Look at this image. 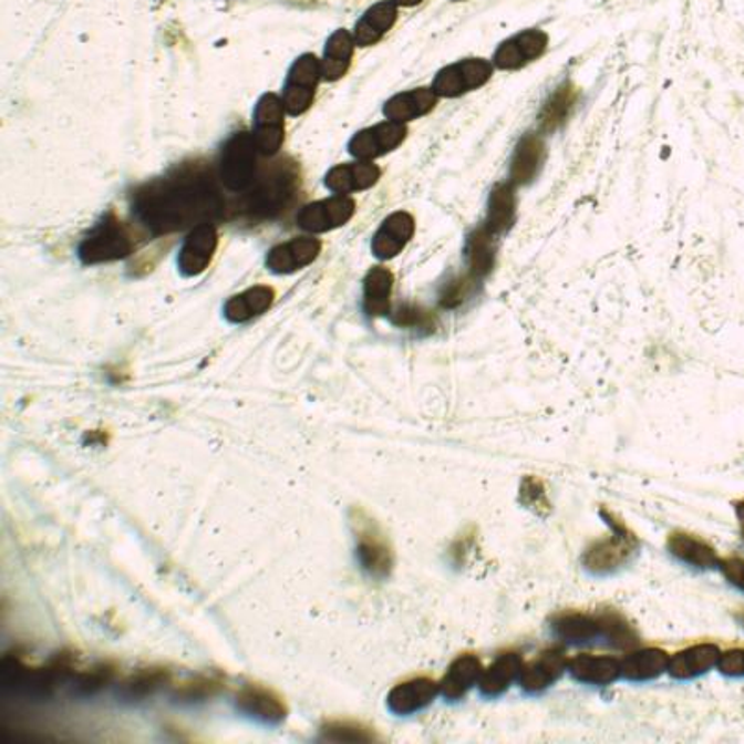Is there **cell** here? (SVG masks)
Returning a JSON list of instances; mask_svg holds the SVG:
<instances>
[{
    "instance_id": "obj_28",
    "label": "cell",
    "mask_w": 744,
    "mask_h": 744,
    "mask_svg": "<svg viewBox=\"0 0 744 744\" xmlns=\"http://www.w3.org/2000/svg\"><path fill=\"white\" fill-rule=\"evenodd\" d=\"M396 19H399V7L393 0H380L376 4H372L355 23V45L371 46L379 43L395 27Z\"/></svg>"
},
{
    "instance_id": "obj_9",
    "label": "cell",
    "mask_w": 744,
    "mask_h": 744,
    "mask_svg": "<svg viewBox=\"0 0 744 744\" xmlns=\"http://www.w3.org/2000/svg\"><path fill=\"white\" fill-rule=\"evenodd\" d=\"M286 106L276 93H265L254 111V142L262 157L278 155L286 140Z\"/></svg>"
},
{
    "instance_id": "obj_21",
    "label": "cell",
    "mask_w": 744,
    "mask_h": 744,
    "mask_svg": "<svg viewBox=\"0 0 744 744\" xmlns=\"http://www.w3.org/2000/svg\"><path fill=\"white\" fill-rule=\"evenodd\" d=\"M581 92L571 81H565L558 84L549 95H547L540 112H538V133H557L558 128L565 127L571 114L576 111Z\"/></svg>"
},
{
    "instance_id": "obj_40",
    "label": "cell",
    "mask_w": 744,
    "mask_h": 744,
    "mask_svg": "<svg viewBox=\"0 0 744 744\" xmlns=\"http://www.w3.org/2000/svg\"><path fill=\"white\" fill-rule=\"evenodd\" d=\"M390 319L393 324L404 330L428 335L436 332L437 317L434 311L426 309L418 303H401L395 309H391Z\"/></svg>"
},
{
    "instance_id": "obj_36",
    "label": "cell",
    "mask_w": 744,
    "mask_h": 744,
    "mask_svg": "<svg viewBox=\"0 0 744 744\" xmlns=\"http://www.w3.org/2000/svg\"><path fill=\"white\" fill-rule=\"evenodd\" d=\"M622 663V678L628 681H651L669 672V653L659 648L633 651Z\"/></svg>"
},
{
    "instance_id": "obj_16",
    "label": "cell",
    "mask_w": 744,
    "mask_h": 744,
    "mask_svg": "<svg viewBox=\"0 0 744 744\" xmlns=\"http://www.w3.org/2000/svg\"><path fill=\"white\" fill-rule=\"evenodd\" d=\"M216 248H218V231L213 221L193 227L186 235L177 257L179 272L185 278H196L199 273H204L215 257Z\"/></svg>"
},
{
    "instance_id": "obj_42",
    "label": "cell",
    "mask_w": 744,
    "mask_h": 744,
    "mask_svg": "<svg viewBox=\"0 0 744 744\" xmlns=\"http://www.w3.org/2000/svg\"><path fill=\"white\" fill-rule=\"evenodd\" d=\"M519 500H521V505L527 506L529 510L535 512L538 516H547L551 512V500H549L546 486H544L540 478H524L521 488H519Z\"/></svg>"
},
{
    "instance_id": "obj_34",
    "label": "cell",
    "mask_w": 744,
    "mask_h": 744,
    "mask_svg": "<svg viewBox=\"0 0 744 744\" xmlns=\"http://www.w3.org/2000/svg\"><path fill=\"white\" fill-rule=\"evenodd\" d=\"M393 272L390 268L374 267L366 272L363 281V311L369 317H390L391 292H393Z\"/></svg>"
},
{
    "instance_id": "obj_1",
    "label": "cell",
    "mask_w": 744,
    "mask_h": 744,
    "mask_svg": "<svg viewBox=\"0 0 744 744\" xmlns=\"http://www.w3.org/2000/svg\"><path fill=\"white\" fill-rule=\"evenodd\" d=\"M215 174L204 164H183L140 186L133 196V213L153 235H172L220 218L226 213V202Z\"/></svg>"
},
{
    "instance_id": "obj_24",
    "label": "cell",
    "mask_w": 744,
    "mask_h": 744,
    "mask_svg": "<svg viewBox=\"0 0 744 744\" xmlns=\"http://www.w3.org/2000/svg\"><path fill=\"white\" fill-rule=\"evenodd\" d=\"M499 240L483 224L473 227L472 231L467 232L464 242L465 268L475 273L477 278H489L497 262Z\"/></svg>"
},
{
    "instance_id": "obj_6",
    "label": "cell",
    "mask_w": 744,
    "mask_h": 744,
    "mask_svg": "<svg viewBox=\"0 0 744 744\" xmlns=\"http://www.w3.org/2000/svg\"><path fill=\"white\" fill-rule=\"evenodd\" d=\"M138 242L140 235L134 227L117 216L106 215L79 245V259L84 265L117 261L134 254Z\"/></svg>"
},
{
    "instance_id": "obj_44",
    "label": "cell",
    "mask_w": 744,
    "mask_h": 744,
    "mask_svg": "<svg viewBox=\"0 0 744 744\" xmlns=\"http://www.w3.org/2000/svg\"><path fill=\"white\" fill-rule=\"evenodd\" d=\"M719 568H721L722 574H724V577H726L730 585H733V587L738 588L741 592H744V558H721Z\"/></svg>"
},
{
    "instance_id": "obj_39",
    "label": "cell",
    "mask_w": 744,
    "mask_h": 744,
    "mask_svg": "<svg viewBox=\"0 0 744 744\" xmlns=\"http://www.w3.org/2000/svg\"><path fill=\"white\" fill-rule=\"evenodd\" d=\"M117 666L112 661H101L86 670H76L71 680V689L76 696H93L111 685L116 678Z\"/></svg>"
},
{
    "instance_id": "obj_23",
    "label": "cell",
    "mask_w": 744,
    "mask_h": 744,
    "mask_svg": "<svg viewBox=\"0 0 744 744\" xmlns=\"http://www.w3.org/2000/svg\"><path fill=\"white\" fill-rule=\"evenodd\" d=\"M382 169L369 161H355L350 164L333 166L324 177V185L333 194L363 193L379 183Z\"/></svg>"
},
{
    "instance_id": "obj_18",
    "label": "cell",
    "mask_w": 744,
    "mask_h": 744,
    "mask_svg": "<svg viewBox=\"0 0 744 744\" xmlns=\"http://www.w3.org/2000/svg\"><path fill=\"white\" fill-rule=\"evenodd\" d=\"M516 220H518V186L512 185L510 180L495 183L489 190L483 226L497 239H503L512 231Z\"/></svg>"
},
{
    "instance_id": "obj_30",
    "label": "cell",
    "mask_w": 744,
    "mask_h": 744,
    "mask_svg": "<svg viewBox=\"0 0 744 744\" xmlns=\"http://www.w3.org/2000/svg\"><path fill=\"white\" fill-rule=\"evenodd\" d=\"M524 664V659L519 653H514V651L500 653L499 658L495 659L494 663L489 664L480 675L478 691L486 698L505 694L514 685V681L519 680Z\"/></svg>"
},
{
    "instance_id": "obj_14",
    "label": "cell",
    "mask_w": 744,
    "mask_h": 744,
    "mask_svg": "<svg viewBox=\"0 0 744 744\" xmlns=\"http://www.w3.org/2000/svg\"><path fill=\"white\" fill-rule=\"evenodd\" d=\"M235 705L242 715L250 716L267 726H278L281 722H286L289 715L286 700L270 686L259 683H246L240 686L235 698Z\"/></svg>"
},
{
    "instance_id": "obj_31",
    "label": "cell",
    "mask_w": 744,
    "mask_h": 744,
    "mask_svg": "<svg viewBox=\"0 0 744 744\" xmlns=\"http://www.w3.org/2000/svg\"><path fill=\"white\" fill-rule=\"evenodd\" d=\"M670 555L681 560L683 565L692 566L698 570H713L721 565V558L716 555L715 547L696 536L686 533H672L666 541Z\"/></svg>"
},
{
    "instance_id": "obj_4",
    "label": "cell",
    "mask_w": 744,
    "mask_h": 744,
    "mask_svg": "<svg viewBox=\"0 0 744 744\" xmlns=\"http://www.w3.org/2000/svg\"><path fill=\"white\" fill-rule=\"evenodd\" d=\"M601 518L609 525L611 535L593 541L592 546H588L587 551L582 552L581 558L582 568L596 577L612 576L623 570L633 562L640 549L639 538L634 536L633 530L614 514L601 508Z\"/></svg>"
},
{
    "instance_id": "obj_15",
    "label": "cell",
    "mask_w": 744,
    "mask_h": 744,
    "mask_svg": "<svg viewBox=\"0 0 744 744\" xmlns=\"http://www.w3.org/2000/svg\"><path fill=\"white\" fill-rule=\"evenodd\" d=\"M546 158L547 146L544 134L538 131L521 134V138L518 140L512 153L508 180L518 188L533 185L541 174Z\"/></svg>"
},
{
    "instance_id": "obj_35",
    "label": "cell",
    "mask_w": 744,
    "mask_h": 744,
    "mask_svg": "<svg viewBox=\"0 0 744 744\" xmlns=\"http://www.w3.org/2000/svg\"><path fill=\"white\" fill-rule=\"evenodd\" d=\"M483 281L484 279L477 278L467 268L464 272L453 273L451 278L443 281L437 291L440 308L456 311V309L469 306L483 291Z\"/></svg>"
},
{
    "instance_id": "obj_46",
    "label": "cell",
    "mask_w": 744,
    "mask_h": 744,
    "mask_svg": "<svg viewBox=\"0 0 744 744\" xmlns=\"http://www.w3.org/2000/svg\"><path fill=\"white\" fill-rule=\"evenodd\" d=\"M393 2H395L399 8H413L418 7V4L425 2V0H393Z\"/></svg>"
},
{
    "instance_id": "obj_32",
    "label": "cell",
    "mask_w": 744,
    "mask_h": 744,
    "mask_svg": "<svg viewBox=\"0 0 744 744\" xmlns=\"http://www.w3.org/2000/svg\"><path fill=\"white\" fill-rule=\"evenodd\" d=\"M273 298H276V294H273L272 287H250L245 292L235 294L227 300L226 306H224V317L232 324H245V322H250L259 314L267 313L273 303Z\"/></svg>"
},
{
    "instance_id": "obj_26",
    "label": "cell",
    "mask_w": 744,
    "mask_h": 744,
    "mask_svg": "<svg viewBox=\"0 0 744 744\" xmlns=\"http://www.w3.org/2000/svg\"><path fill=\"white\" fill-rule=\"evenodd\" d=\"M568 672L582 685L607 686L622 678V663L611 655L581 653L568 661Z\"/></svg>"
},
{
    "instance_id": "obj_10",
    "label": "cell",
    "mask_w": 744,
    "mask_h": 744,
    "mask_svg": "<svg viewBox=\"0 0 744 744\" xmlns=\"http://www.w3.org/2000/svg\"><path fill=\"white\" fill-rule=\"evenodd\" d=\"M322 79L320 60L314 54L306 53L292 64L287 75L281 101L289 116H302L313 105L317 86Z\"/></svg>"
},
{
    "instance_id": "obj_8",
    "label": "cell",
    "mask_w": 744,
    "mask_h": 744,
    "mask_svg": "<svg viewBox=\"0 0 744 744\" xmlns=\"http://www.w3.org/2000/svg\"><path fill=\"white\" fill-rule=\"evenodd\" d=\"M494 64L484 59H464L445 65L432 81L440 100H458L486 86L494 76Z\"/></svg>"
},
{
    "instance_id": "obj_25",
    "label": "cell",
    "mask_w": 744,
    "mask_h": 744,
    "mask_svg": "<svg viewBox=\"0 0 744 744\" xmlns=\"http://www.w3.org/2000/svg\"><path fill=\"white\" fill-rule=\"evenodd\" d=\"M436 92L432 87H413L407 92L396 93L391 100L385 101L384 116L391 122H415L418 117L431 114L437 106Z\"/></svg>"
},
{
    "instance_id": "obj_3",
    "label": "cell",
    "mask_w": 744,
    "mask_h": 744,
    "mask_svg": "<svg viewBox=\"0 0 744 744\" xmlns=\"http://www.w3.org/2000/svg\"><path fill=\"white\" fill-rule=\"evenodd\" d=\"M300 186V168L292 158H281L257 175L256 183L246 190L237 205L240 216L251 221L268 220L278 216L291 204Z\"/></svg>"
},
{
    "instance_id": "obj_12",
    "label": "cell",
    "mask_w": 744,
    "mask_h": 744,
    "mask_svg": "<svg viewBox=\"0 0 744 744\" xmlns=\"http://www.w3.org/2000/svg\"><path fill=\"white\" fill-rule=\"evenodd\" d=\"M406 138L407 127L404 123L385 120V122L361 128L360 133H355L350 140L349 153L355 161L374 163L376 158L395 152Z\"/></svg>"
},
{
    "instance_id": "obj_17",
    "label": "cell",
    "mask_w": 744,
    "mask_h": 744,
    "mask_svg": "<svg viewBox=\"0 0 744 744\" xmlns=\"http://www.w3.org/2000/svg\"><path fill=\"white\" fill-rule=\"evenodd\" d=\"M415 235V218L406 210L388 216L372 237V256L379 261L395 259L410 245Z\"/></svg>"
},
{
    "instance_id": "obj_43",
    "label": "cell",
    "mask_w": 744,
    "mask_h": 744,
    "mask_svg": "<svg viewBox=\"0 0 744 744\" xmlns=\"http://www.w3.org/2000/svg\"><path fill=\"white\" fill-rule=\"evenodd\" d=\"M719 670L727 678H744V650H730L721 653Z\"/></svg>"
},
{
    "instance_id": "obj_33",
    "label": "cell",
    "mask_w": 744,
    "mask_h": 744,
    "mask_svg": "<svg viewBox=\"0 0 744 744\" xmlns=\"http://www.w3.org/2000/svg\"><path fill=\"white\" fill-rule=\"evenodd\" d=\"M355 40L354 34L349 30H335L328 41H326L324 56L320 60L322 68V79L328 82H335L343 79L352 64L354 56Z\"/></svg>"
},
{
    "instance_id": "obj_37",
    "label": "cell",
    "mask_w": 744,
    "mask_h": 744,
    "mask_svg": "<svg viewBox=\"0 0 744 744\" xmlns=\"http://www.w3.org/2000/svg\"><path fill=\"white\" fill-rule=\"evenodd\" d=\"M172 681V672L164 666H147L128 675L120 686V696L127 702H142L157 694Z\"/></svg>"
},
{
    "instance_id": "obj_27",
    "label": "cell",
    "mask_w": 744,
    "mask_h": 744,
    "mask_svg": "<svg viewBox=\"0 0 744 744\" xmlns=\"http://www.w3.org/2000/svg\"><path fill=\"white\" fill-rule=\"evenodd\" d=\"M721 653V648L716 644L691 645L686 650L678 651L674 658L670 659L669 674L674 680H696L700 675L707 674L711 669H715Z\"/></svg>"
},
{
    "instance_id": "obj_38",
    "label": "cell",
    "mask_w": 744,
    "mask_h": 744,
    "mask_svg": "<svg viewBox=\"0 0 744 744\" xmlns=\"http://www.w3.org/2000/svg\"><path fill=\"white\" fill-rule=\"evenodd\" d=\"M224 686H226V678L220 672L199 674L177 686L174 700L180 704H199V702H207L210 698H215Z\"/></svg>"
},
{
    "instance_id": "obj_45",
    "label": "cell",
    "mask_w": 744,
    "mask_h": 744,
    "mask_svg": "<svg viewBox=\"0 0 744 744\" xmlns=\"http://www.w3.org/2000/svg\"><path fill=\"white\" fill-rule=\"evenodd\" d=\"M735 514H737L738 529H741V536H743L744 540V500L735 503Z\"/></svg>"
},
{
    "instance_id": "obj_22",
    "label": "cell",
    "mask_w": 744,
    "mask_h": 744,
    "mask_svg": "<svg viewBox=\"0 0 744 744\" xmlns=\"http://www.w3.org/2000/svg\"><path fill=\"white\" fill-rule=\"evenodd\" d=\"M568 670V659L560 650H547L535 661L524 664L519 683L527 694H540L555 685Z\"/></svg>"
},
{
    "instance_id": "obj_11",
    "label": "cell",
    "mask_w": 744,
    "mask_h": 744,
    "mask_svg": "<svg viewBox=\"0 0 744 744\" xmlns=\"http://www.w3.org/2000/svg\"><path fill=\"white\" fill-rule=\"evenodd\" d=\"M549 34L541 29L521 30L500 41L492 56V64L499 71H519L546 54Z\"/></svg>"
},
{
    "instance_id": "obj_5",
    "label": "cell",
    "mask_w": 744,
    "mask_h": 744,
    "mask_svg": "<svg viewBox=\"0 0 744 744\" xmlns=\"http://www.w3.org/2000/svg\"><path fill=\"white\" fill-rule=\"evenodd\" d=\"M350 527L354 533L355 557L361 570L372 579H388L395 568V551L379 521L355 506L350 510Z\"/></svg>"
},
{
    "instance_id": "obj_19",
    "label": "cell",
    "mask_w": 744,
    "mask_h": 744,
    "mask_svg": "<svg viewBox=\"0 0 744 744\" xmlns=\"http://www.w3.org/2000/svg\"><path fill=\"white\" fill-rule=\"evenodd\" d=\"M322 245L313 235H303L297 239L287 240L283 245L273 246L268 251L267 268L270 272L286 273L297 272L309 267L319 257Z\"/></svg>"
},
{
    "instance_id": "obj_7",
    "label": "cell",
    "mask_w": 744,
    "mask_h": 744,
    "mask_svg": "<svg viewBox=\"0 0 744 744\" xmlns=\"http://www.w3.org/2000/svg\"><path fill=\"white\" fill-rule=\"evenodd\" d=\"M257 152L256 142L251 133L232 134L221 147L216 175L220 185L229 193L245 194L254 183L257 175Z\"/></svg>"
},
{
    "instance_id": "obj_29",
    "label": "cell",
    "mask_w": 744,
    "mask_h": 744,
    "mask_svg": "<svg viewBox=\"0 0 744 744\" xmlns=\"http://www.w3.org/2000/svg\"><path fill=\"white\" fill-rule=\"evenodd\" d=\"M483 661L477 655H459L448 664L447 672L440 681V691L448 702H458L462 698L472 691L473 686L478 685V680L483 675Z\"/></svg>"
},
{
    "instance_id": "obj_41",
    "label": "cell",
    "mask_w": 744,
    "mask_h": 744,
    "mask_svg": "<svg viewBox=\"0 0 744 744\" xmlns=\"http://www.w3.org/2000/svg\"><path fill=\"white\" fill-rule=\"evenodd\" d=\"M320 738L330 743H374L379 735L361 722L328 721L320 727Z\"/></svg>"
},
{
    "instance_id": "obj_2",
    "label": "cell",
    "mask_w": 744,
    "mask_h": 744,
    "mask_svg": "<svg viewBox=\"0 0 744 744\" xmlns=\"http://www.w3.org/2000/svg\"><path fill=\"white\" fill-rule=\"evenodd\" d=\"M551 631L566 644H601L628 650L639 644V633L628 618L614 609L596 612H560L552 617Z\"/></svg>"
},
{
    "instance_id": "obj_20",
    "label": "cell",
    "mask_w": 744,
    "mask_h": 744,
    "mask_svg": "<svg viewBox=\"0 0 744 744\" xmlns=\"http://www.w3.org/2000/svg\"><path fill=\"white\" fill-rule=\"evenodd\" d=\"M440 683L431 678H412L402 681L388 694V707L399 716H410L426 710L440 694Z\"/></svg>"
},
{
    "instance_id": "obj_13",
    "label": "cell",
    "mask_w": 744,
    "mask_h": 744,
    "mask_svg": "<svg viewBox=\"0 0 744 744\" xmlns=\"http://www.w3.org/2000/svg\"><path fill=\"white\" fill-rule=\"evenodd\" d=\"M354 213V199L347 194H335L332 198L320 199L302 207L297 216V226L309 235L328 232L349 224Z\"/></svg>"
}]
</instances>
